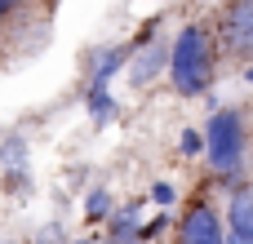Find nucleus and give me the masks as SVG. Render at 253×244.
Segmentation results:
<instances>
[{"instance_id":"1","label":"nucleus","mask_w":253,"mask_h":244,"mask_svg":"<svg viewBox=\"0 0 253 244\" xmlns=\"http://www.w3.org/2000/svg\"><path fill=\"white\" fill-rule=\"evenodd\" d=\"M249 147H253V124L249 107H213V116L205 120V160L209 173L227 187L245 182L249 169Z\"/></svg>"},{"instance_id":"2","label":"nucleus","mask_w":253,"mask_h":244,"mask_svg":"<svg viewBox=\"0 0 253 244\" xmlns=\"http://www.w3.org/2000/svg\"><path fill=\"white\" fill-rule=\"evenodd\" d=\"M218 36H213V22H187L173 44H169V80H173V93L182 98H200L213 89V76H218Z\"/></svg>"},{"instance_id":"3","label":"nucleus","mask_w":253,"mask_h":244,"mask_svg":"<svg viewBox=\"0 0 253 244\" xmlns=\"http://www.w3.org/2000/svg\"><path fill=\"white\" fill-rule=\"evenodd\" d=\"M213 36H218L222 58L253 62V0H227L213 18Z\"/></svg>"},{"instance_id":"4","label":"nucleus","mask_w":253,"mask_h":244,"mask_svg":"<svg viewBox=\"0 0 253 244\" xmlns=\"http://www.w3.org/2000/svg\"><path fill=\"white\" fill-rule=\"evenodd\" d=\"M173 244H227V227L222 213L209 196H191V204L178 218V240Z\"/></svg>"},{"instance_id":"5","label":"nucleus","mask_w":253,"mask_h":244,"mask_svg":"<svg viewBox=\"0 0 253 244\" xmlns=\"http://www.w3.org/2000/svg\"><path fill=\"white\" fill-rule=\"evenodd\" d=\"M125 67H129V84H133V89H147L160 71H169V44H165V40H156V44L147 40V44H138V49L129 53Z\"/></svg>"},{"instance_id":"6","label":"nucleus","mask_w":253,"mask_h":244,"mask_svg":"<svg viewBox=\"0 0 253 244\" xmlns=\"http://www.w3.org/2000/svg\"><path fill=\"white\" fill-rule=\"evenodd\" d=\"M138 213H142V196L138 200H129L125 209H111V218H107V244H142V222H138Z\"/></svg>"},{"instance_id":"7","label":"nucleus","mask_w":253,"mask_h":244,"mask_svg":"<svg viewBox=\"0 0 253 244\" xmlns=\"http://www.w3.org/2000/svg\"><path fill=\"white\" fill-rule=\"evenodd\" d=\"M129 44H107V49H98V53H89V80L84 84H107L125 62H129Z\"/></svg>"},{"instance_id":"8","label":"nucleus","mask_w":253,"mask_h":244,"mask_svg":"<svg viewBox=\"0 0 253 244\" xmlns=\"http://www.w3.org/2000/svg\"><path fill=\"white\" fill-rule=\"evenodd\" d=\"M227 227L231 231H249L253 236V187H231V200H227Z\"/></svg>"},{"instance_id":"9","label":"nucleus","mask_w":253,"mask_h":244,"mask_svg":"<svg viewBox=\"0 0 253 244\" xmlns=\"http://www.w3.org/2000/svg\"><path fill=\"white\" fill-rule=\"evenodd\" d=\"M84 107H89L93 124H111V116H116V98L107 93V84H84Z\"/></svg>"},{"instance_id":"10","label":"nucleus","mask_w":253,"mask_h":244,"mask_svg":"<svg viewBox=\"0 0 253 244\" xmlns=\"http://www.w3.org/2000/svg\"><path fill=\"white\" fill-rule=\"evenodd\" d=\"M31 160V142L22 133H4L0 138V169H27Z\"/></svg>"},{"instance_id":"11","label":"nucleus","mask_w":253,"mask_h":244,"mask_svg":"<svg viewBox=\"0 0 253 244\" xmlns=\"http://www.w3.org/2000/svg\"><path fill=\"white\" fill-rule=\"evenodd\" d=\"M111 209H116V200H111L107 187H93V191L84 196V218H89V222H107Z\"/></svg>"},{"instance_id":"12","label":"nucleus","mask_w":253,"mask_h":244,"mask_svg":"<svg viewBox=\"0 0 253 244\" xmlns=\"http://www.w3.org/2000/svg\"><path fill=\"white\" fill-rule=\"evenodd\" d=\"M0 173H4V191H9L13 200L31 196V173H27V169H0Z\"/></svg>"},{"instance_id":"13","label":"nucleus","mask_w":253,"mask_h":244,"mask_svg":"<svg viewBox=\"0 0 253 244\" xmlns=\"http://www.w3.org/2000/svg\"><path fill=\"white\" fill-rule=\"evenodd\" d=\"M178 151H182L187 160H196V156H205V133H200V129H187V133L178 138Z\"/></svg>"},{"instance_id":"14","label":"nucleus","mask_w":253,"mask_h":244,"mask_svg":"<svg viewBox=\"0 0 253 244\" xmlns=\"http://www.w3.org/2000/svg\"><path fill=\"white\" fill-rule=\"evenodd\" d=\"M151 200H156L160 209H173V200H178V191H173L169 182H156V187H151Z\"/></svg>"},{"instance_id":"15","label":"nucleus","mask_w":253,"mask_h":244,"mask_svg":"<svg viewBox=\"0 0 253 244\" xmlns=\"http://www.w3.org/2000/svg\"><path fill=\"white\" fill-rule=\"evenodd\" d=\"M165 227H169V213H160V218H151V222H142V227H138V231H142V244H147V240H156V236H160Z\"/></svg>"},{"instance_id":"16","label":"nucleus","mask_w":253,"mask_h":244,"mask_svg":"<svg viewBox=\"0 0 253 244\" xmlns=\"http://www.w3.org/2000/svg\"><path fill=\"white\" fill-rule=\"evenodd\" d=\"M22 4H27V0H0V18H13Z\"/></svg>"},{"instance_id":"17","label":"nucleus","mask_w":253,"mask_h":244,"mask_svg":"<svg viewBox=\"0 0 253 244\" xmlns=\"http://www.w3.org/2000/svg\"><path fill=\"white\" fill-rule=\"evenodd\" d=\"M227 244H253V236H249V231H231V227H227Z\"/></svg>"},{"instance_id":"18","label":"nucleus","mask_w":253,"mask_h":244,"mask_svg":"<svg viewBox=\"0 0 253 244\" xmlns=\"http://www.w3.org/2000/svg\"><path fill=\"white\" fill-rule=\"evenodd\" d=\"M67 244H107L102 236H80V240H67Z\"/></svg>"},{"instance_id":"19","label":"nucleus","mask_w":253,"mask_h":244,"mask_svg":"<svg viewBox=\"0 0 253 244\" xmlns=\"http://www.w3.org/2000/svg\"><path fill=\"white\" fill-rule=\"evenodd\" d=\"M245 80H249V84H253V62H249V67H245Z\"/></svg>"}]
</instances>
